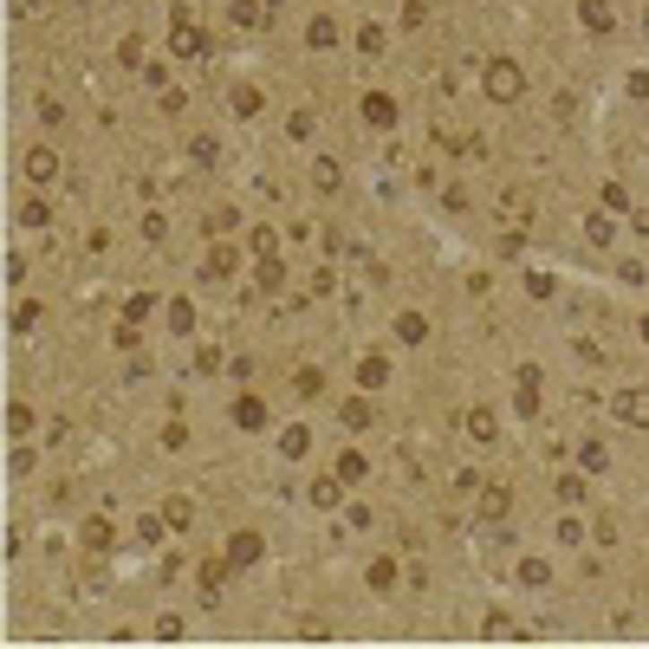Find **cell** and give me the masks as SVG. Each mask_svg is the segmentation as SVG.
Wrapping results in <instances>:
<instances>
[{
    "mask_svg": "<svg viewBox=\"0 0 649 649\" xmlns=\"http://www.w3.org/2000/svg\"><path fill=\"white\" fill-rule=\"evenodd\" d=\"M480 91L494 98V104H520V91H526V72H520V59H487V72H480Z\"/></svg>",
    "mask_w": 649,
    "mask_h": 649,
    "instance_id": "6da1fadb",
    "label": "cell"
},
{
    "mask_svg": "<svg viewBox=\"0 0 649 649\" xmlns=\"http://www.w3.org/2000/svg\"><path fill=\"white\" fill-rule=\"evenodd\" d=\"M617 422H630V428H649V384H630V390H617Z\"/></svg>",
    "mask_w": 649,
    "mask_h": 649,
    "instance_id": "7a4b0ae2",
    "label": "cell"
},
{
    "mask_svg": "<svg viewBox=\"0 0 649 649\" xmlns=\"http://www.w3.org/2000/svg\"><path fill=\"white\" fill-rule=\"evenodd\" d=\"M78 546H85L91 558H104V552H111V546H117V526H111V513H91V520H85V532H78Z\"/></svg>",
    "mask_w": 649,
    "mask_h": 649,
    "instance_id": "3957f363",
    "label": "cell"
},
{
    "mask_svg": "<svg viewBox=\"0 0 649 649\" xmlns=\"http://www.w3.org/2000/svg\"><path fill=\"white\" fill-rule=\"evenodd\" d=\"M169 46L182 52V59H202V26L188 20L182 7H176V20H169Z\"/></svg>",
    "mask_w": 649,
    "mask_h": 649,
    "instance_id": "277c9868",
    "label": "cell"
},
{
    "mask_svg": "<svg viewBox=\"0 0 649 649\" xmlns=\"http://www.w3.org/2000/svg\"><path fill=\"white\" fill-rule=\"evenodd\" d=\"M513 410H520V416H539V364L520 370V384H513Z\"/></svg>",
    "mask_w": 649,
    "mask_h": 649,
    "instance_id": "5b68a950",
    "label": "cell"
},
{
    "mask_svg": "<svg viewBox=\"0 0 649 649\" xmlns=\"http://www.w3.org/2000/svg\"><path fill=\"white\" fill-rule=\"evenodd\" d=\"M26 176H33V182H59V150H26Z\"/></svg>",
    "mask_w": 649,
    "mask_h": 649,
    "instance_id": "8992f818",
    "label": "cell"
},
{
    "mask_svg": "<svg viewBox=\"0 0 649 649\" xmlns=\"http://www.w3.org/2000/svg\"><path fill=\"white\" fill-rule=\"evenodd\" d=\"M254 280H260V292H280V286H286L280 254H254Z\"/></svg>",
    "mask_w": 649,
    "mask_h": 649,
    "instance_id": "52a82bcc",
    "label": "cell"
},
{
    "mask_svg": "<svg viewBox=\"0 0 649 649\" xmlns=\"http://www.w3.org/2000/svg\"><path fill=\"white\" fill-rule=\"evenodd\" d=\"M358 384H364V390H384V384H390V358H376V350H370V358H358Z\"/></svg>",
    "mask_w": 649,
    "mask_h": 649,
    "instance_id": "ba28073f",
    "label": "cell"
},
{
    "mask_svg": "<svg viewBox=\"0 0 649 649\" xmlns=\"http://www.w3.org/2000/svg\"><path fill=\"white\" fill-rule=\"evenodd\" d=\"M306 448H312V428H306V422H292L286 436H280V454H286V462H306Z\"/></svg>",
    "mask_w": 649,
    "mask_h": 649,
    "instance_id": "9c48e42d",
    "label": "cell"
},
{
    "mask_svg": "<svg viewBox=\"0 0 649 649\" xmlns=\"http://www.w3.org/2000/svg\"><path fill=\"white\" fill-rule=\"evenodd\" d=\"M234 422L240 428H266V402L260 396H234Z\"/></svg>",
    "mask_w": 649,
    "mask_h": 649,
    "instance_id": "30bf717a",
    "label": "cell"
},
{
    "mask_svg": "<svg viewBox=\"0 0 649 649\" xmlns=\"http://www.w3.org/2000/svg\"><path fill=\"white\" fill-rule=\"evenodd\" d=\"M260 552H266V546H260V532H234V539H228V558H234V565H254Z\"/></svg>",
    "mask_w": 649,
    "mask_h": 649,
    "instance_id": "8fae6325",
    "label": "cell"
},
{
    "mask_svg": "<svg viewBox=\"0 0 649 649\" xmlns=\"http://www.w3.org/2000/svg\"><path fill=\"white\" fill-rule=\"evenodd\" d=\"M364 117H370L376 130H390V124H396V104H390L384 91H370V98H364Z\"/></svg>",
    "mask_w": 649,
    "mask_h": 649,
    "instance_id": "7c38bea8",
    "label": "cell"
},
{
    "mask_svg": "<svg viewBox=\"0 0 649 649\" xmlns=\"http://www.w3.org/2000/svg\"><path fill=\"white\" fill-rule=\"evenodd\" d=\"M578 468H584V474H604V468H610V454H604V442H598V436L578 442Z\"/></svg>",
    "mask_w": 649,
    "mask_h": 649,
    "instance_id": "4fadbf2b",
    "label": "cell"
},
{
    "mask_svg": "<svg viewBox=\"0 0 649 649\" xmlns=\"http://www.w3.org/2000/svg\"><path fill=\"white\" fill-rule=\"evenodd\" d=\"M396 338H402V344H422V338H428V318H422V312H396Z\"/></svg>",
    "mask_w": 649,
    "mask_h": 649,
    "instance_id": "5bb4252c",
    "label": "cell"
},
{
    "mask_svg": "<svg viewBox=\"0 0 649 649\" xmlns=\"http://www.w3.org/2000/svg\"><path fill=\"white\" fill-rule=\"evenodd\" d=\"M338 494H344V474H318L312 480V506H338Z\"/></svg>",
    "mask_w": 649,
    "mask_h": 649,
    "instance_id": "9a60e30c",
    "label": "cell"
},
{
    "mask_svg": "<svg viewBox=\"0 0 649 649\" xmlns=\"http://www.w3.org/2000/svg\"><path fill=\"white\" fill-rule=\"evenodd\" d=\"M578 20L591 26V33H610V7L604 0H578Z\"/></svg>",
    "mask_w": 649,
    "mask_h": 649,
    "instance_id": "2e32d148",
    "label": "cell"
},
{
    "mask_svg": "<svg viewBox=\"0 0 649 649\" xmlns=\"http://www.w3.org/2000/svg\"><path fill=\"white\" fill-rule=\"evenodd\" d=\"M494 428H500L494 410H480V402H474V410H468V436H474V442H494Z\"/></svg>",
    "mask_w": 649,
    "mask_h": 649,
    "instance_id": "e0dca14e",
    "label": "cell"
},
{
    "mask_svg": "<svg viewBox=\"0 0 649 649\" xmlns=\"http://www.w3.org/2000/svg\"><path fill=\"white\" fill-rule=\"evenodd\" d=\"M306 39H312V52H324V46H338V26L324 20V13H312V26H306Z\"/></svg>",
    "mask_w": 649,
    "mask_h": 649,
    "instance_id": "ac0fdd59",
    "label": "cell"
},
{
    "mask_svg": "<svg viewBox=\"0 0 649 649\" xmlns=\"http://www.w3.org/2000/svg\"><path fill=\"white\" fill-rule=\"evenodd\" d=\"M506 487H487V494H480V520H506Z\"/></svg>",
    "mask_w": 649,
    "mask_h": 649,
    "instance_id": "d6986e66",
    "label": "cell"
},
{
    "mask_svg": "<svg viewBox=\"0 0 649 649\" xmlns=\"http://www.w3.org/2000/svg\"><path fill=\"white\" fill-rule=\"evenodd\" d=\"M234 26H240V33H254V26H266V7H260V0H240V7H234Z\"/></svg>",
    "mask_w": 649,
    "mask_h": 649,
    "instance_id": "ffe728a7",
    "label": "cell"
},
{
    "mask_svg": "<svg viewBox=\"0 0 649 649\" xmlns=\"http://www.w3.org/2000/svg\"><path fill=\"white\" fill-rule=\"evenodd\" d=\"M266 104V91H254V85H234V117H254Z\"/></svg>",
    "mask_w": 649,
    "mask_h": 649,
    "instance_id": "44dd1931",
    "label": "cell"
},
{
    "mask_svg": "<svg viewBox=\"0 0 649 649\" xmlns=\"http://www.w3.org/2000/svg\"><path fill=\"white\" fill-rule=\"evenodd\" d=\"M202 273H208V280H228V273H234V247H214Z\"/></svg>",
    "mask_w": 649,
    "mask_h": 649,
    "instance_id": "7402d4cb",
    "label": "cell"
},
{
    "mask_svg": "<svg viewBox=\"0 0 649 649\" xmlns=\"http://www.w3.org/2000/svg\"><path fill=\"white\" fill-rule=\"evenodd\" d=\"M358 46H364V52H370V59H376V52H384V46H390V33H384V26H370V20H364V26H358Z\"/></svg>",
    "mask_w": 649,
    "mask_h": 649,
    "instance_id": "603a6c76",
    "label": "cell"
},
{
    "mask_svg": "<svg viewBox=\"0 0 649 649\" xmlns=\"http://www.w3.org/2000/svg\"><path fill=\"white\" fill-rule=\"evenodd\" d=\"M558 500L565 506H584V474H558Z\"/></svg>",
    "mask_w": 649,
    "mask_h": 649,
    "instance_id": "cb8c5ba5",
    "label": "cell"
},
{
    "mask_svg": "<svg viewBox=\"0 0 649 649\" xmlns=\"http://www.w3.org/2000/svg\"><path fill=\"white\" fill-rule=\"evenodd\" d=\"M150 312H156V292H130V299H124V318H137V324H143Z\"/></svg>",
    "mask_w": 649,
    "mask_h": 649,
    "instance_id": "d4e9b609",
    "label": "cell"
},
{
    "mask_svg": "<svg viewBox=\"0 0 649 649\" xmlns=\"http://www.w3.org/2000/svg\"><path fill=\"white\" fill-rule=\"evenodd\" d=\"M169 332H195V306L188 299H169Z\"/></svg>",
    "mask_w": 649,
    "mask_h": 649,
    "instance_id": "484cf974",
    "label": "cell"
},
{
    "mask_svg": "<svg viewBox=\"0 0 649 649\" xmlns=\"http://www.w3.org/2000/svg\"><path fill=\"white\" fill-rule=\"evenodd\" d=\"M584 234H591V240H598V247H610V240H617V228H610V214H591V221H584Z\"/></svg>",
    "mask_w": 649,
    "mask_h": 649,
    "instance_id": "4316f807",
    "label": "cell"
},
{
    "mask_svg": "<svg viewBox=\"0 0 649 649\" xmlns=\"http://www.w3.org/2000/svg\"><path fill=\"white\" fill-rule=\"evenodd\" d=\"M370 416H376V410H370L364 396H358V402H344V428H370Z\"/></svg>",
    "mask_w": 649,
    "mask_h": 649,
    "instance_id": "83f0119b",
    "label": "cell"
},
{
    "mask_svg": "<svg viewBox=\"0 0 649 649\" xmlns=\"http://www.w3.org/2000/svg\"><path fill=\"white\" fill-rule=\"evenodd\" d=\"M137 532H143V539H150V546H156V539H162V532H169V513H143V520H137Z\"/></svg>",
    "mask_w": 649,
    "mask_h": 649,
    "instance_id": "f1b7e54d",
    "label": "cell"
},
{
    "mask_svg": "<svg viewBox=\"0 0 649 649\" xmlns=\"http://www.w3.org/2000/svg\"><path fill=\"white\" fill-rule=\"evenodd\" d=\"M312 182H318V188H338V162L318 156V162H312Z\"/></svg>",
    "mask_w": 649,
    "mask_h": 649,
    "instance_id": "f546056e",
    "label": "cell"
},
{
    "mask_svg": "<svg viewBox=\"0 0 649 649\" xmlns=\"http://www.w3.org/2000/svg\"><path fill=\"white\" fill-rule=\"evenodd\" d=\"M338 474H344V480H364L370 462H364V454H338Z\"/></svg>",
    "mask_w": 649,
    "mask_h": 649,
    "instance_id": "4dcf8cb0",
    "label": "cell"
},
{
    "mask_svg": "<svg viewBox=\"0 0 649 649\" xmlns=\"http://www.w3.org/2000/svg\"><path fill=\"white\" fill-rule=\"evenodd\" d=\"M162 513H169V526H188V520H195V506H188L182 494H176V500H162Z\"/></svg>",
    "mask_w": 649,
    "mask_h": 649,
    "instance_id": "1f68e13d",
    "label": "cell"
},
{
    "mask_svg": "<svg viewBox=\"0 0 649 649\" xmlns=\"http://www.w3.org/2000/svg\"><path fill=\"white\" fill-rule=\"evenodd\" d=\"M299 396H324V370H318V364L299 370Z\"/></svg>",
    "mask_w": 649,
    "mask_h": 649,
    "instance_id": "d6a6232c",
    "label": "cell"
},
{
    "mask_svg": "<svg viewBox=\"0 0 649 649\" xmlns=\"http://www.w3.org/2000/svg\"><path fill=\"white\" fill-rule=\"evenodd\" d=\"M20 221H26V228H46V221H52V208H46V202H26V208H20Z\"/></svg>",
    "mask_w": 649,
    "mask_h": 649,
    "instance_id": "836d02e7",
    "label": "cell"
},
{
    "mask_svg": "<svg viewBox=\"0 0 649 649\" xmlns=\"http://www.w3.org/2000/svg\"><path fill=\"white\" fill-rule=\"evenodd\" d=\"M370 584H376V591H390V584H396V565H390V558H376V565H370Z\"/></svg>",
    "mask_w": 649,
    "mask_h": 649,
    "instance_id": "e575fe53",
    "label": "cell"
},
{
    "mask_svg": "<svg viewBox=\"0 0 649 649\" xmlns=\"http://www.w3.org/2000/svg\"><path fill=\"white\" fill-rule=\"evenodd\" d=\"M520 578H526V584H546V578H552V565H546V558H526V565H520Z\"/></svg>",
    "mask_w": 649,
    "mask_h": 649,
    "instance_id": "d590c367",
    "label": "cell"
},
{
    "mask_svg": "<svg viewBox=\"0 0 649 649\" xmlns=\"http://www.w3.org/2000/svg\"><path fill=\"white\" fill-rule=\"evenodd\" d=\"M7 428H13V436H26V428H33V410H26V402H13V410H7Z\"/></svg>",
    "mask_w": 649,
    "mask_h": 649,
    "instance_id": "8d00e7d4",
    "label": "cell"
},
{
    "mask_svg": "<svg viewBox=\"0 0 649 649\" xmlns=\"http://www.w3.org/2000/svg\"><path fill=\"white\" fill-rule=\"evenodd\" d=\"M598 195H604V208H630V195H624V182H604V188H598Z\"/></svg>",
    "mask_w": 649,
    "mask_h": 649,
    "instance_id": "74e56055",
    "label": "cell"
},
{
    "mask_svg": "<svg viewBox=\"0 0 649 649\" xmlns=\"http://www.w3.org/2000/svg\"><path fill=\"white\" fill-rule=\"evenodd\" d=\"M247 247H254V254H280V240L266 234V228H254V234H247Z\"/></svg>",
    "mask_w": 649,
    "mask_h": 649,
    "instance_id": "f35d334b",
    "label": "cell"
},
{
    "mask_svg": "<svg viewBox=\"0 0 649 649\" xmlns=\"http://www.w3.org/2000/svg\"><path fill=\"white\" fill-rule=\"evenodd\" d=\"M286 130H292V137L306 143V137H312V111H292V117H286Z\"/></svg>",
    "mask_w": 649,
    "mask_h": 649,
    "instance_id": "ab89813d",
    "label": "cell"
},
{
    "mask_svg": "<svg viewBox=\"0 0 649 649\" xmlns=\"http://www.w3.org/2000/svg\"><path fill=\"white\" fill-rule=\"evenodd\" d=\"M526 292L532 299H552V273H526Z\"/></svg>",
    "mask_w": 649,
    "mask_h": 649,
    "instance_id": "60d3db41",
    "label": "cell"
},
{
    "mask_svg": "<svg viewBox=\"0 0 649 649\" xmlns=\"http://www.w3.org/2000/svg\"><path fill=\"white\" fill-rule=\"evenodd\" d=\"M643 338H649V312H643Z\"/></svg>",
    "mask_w": 649,
    "mask_h": 649,
    "instance_id": "b9f144b4",
    "label": "cell"
}]
</instances>
